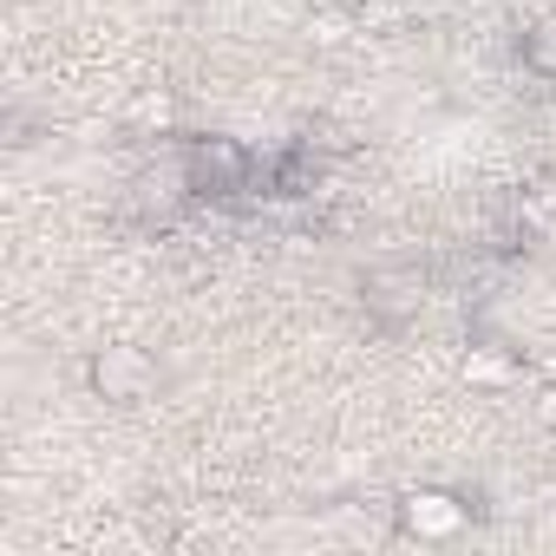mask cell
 Wrapping results in <instances>:
<instances>
[{
    "label": "cell",
    "instance_id": "cell-1",
    "mask_svg": "<svg viewBox=\"0 0 556 556\" xmlns=\"http://www.w3.org/2000/svg\"><path fill=\"white\" fill-rule=\"evenodd\" d=\"M177 157H184V177H190V197L197 203H242V197H255L262 157L242 138H223V131L177 138Z\"/></svg>",
    "mask_w": 556,
    "mask_h": 556
},
{
    "label": "cell",
    "instance_id": "cell-2",
    "mask_svg": "<svg viewBox=\"0 0 556 556\" xmlns=\"http://www.w3.org/2000/svg\"><path fill=\"white\" fill-rule=\"evenodd\" d=\"M86 387H92V400H105V406H138V400H151V393L164 387V367H157V354L138 348V341H105V348H92V361H86Z\"/></svg>",
    "mask_w": 556,
    "mask_h": 556
},
{
    "label": "cell",
    "instance_id": "cell-3",
    "mask_svg": "<svg viewBox=\"0 0 556 556\" xmlns=\"http://www.w3.org/2000/svg\"><path fill=\"white\" fill-rule=\"evenodd\" d=\"M393 523L413 543H452V536H465L478 523V497L471 491H445V484H419V491H406L393 504Z\"/></svg>",
    "mask_w": 556,
    "mask_h": 556
},
{
    "label": "cell",
    "instance_id": "cell-4",
    "mask_svg": "<svg viewBox=\"0 0 556 556\" xmlns=\"http://www.w3.org/2000/svg\"><path fill=\"white\" fill-rule=\"evenodd\" d=\"M361 302L380 328H406L419 308H426V268H406V262H387L374 268L367 282H361Z\"/></svg>",
    "mask_w": 556,
    "mask_h": 556
},
{
    "label": "cell",
    "instance_id": "cell-5",
    "mask_svg": "<svg viewBox=\"0 0 556 556\" xmlns=\"http://www.w3.org/2000/svg\"><path fill=\"white\" fill-rule=\"evenodd\" d=\"M465 380L484 387V393H504V387L523 380V361H517V348H504V341H471V354H465Z\"/></svg>",
    "mask_w": 556,
    "mask_h": 556
},
{
    "label": "cell",
    "instance_id": "cell-6",
    "mask_svg": "<svg viewBox=\"0 0 556 556\" xmlns=\"http://www.w3.org/2000/svg\"><path fill=\"white\" fill-rule=\"evenodd\" d=\"M517 53H523V66H530L536 79H556V14H549V21H536V27H523Z\"/></svg>",
    "mask_w": 556,
    "mask_h": 556
},
{
    "label": "cell",
    "instance_id": "cell-7",
    "mask_svg": "<svg viewBox=\"0 0 556 556\" xmlns=\"http://www.w3.org/2000/svg\"><path fill=\"white\" fill-rule=\"evenodd\" d=\"M406 14H413V0H361V8H354L361 34H387V27H400Z\"/></svg>",
    "mask_w": 556,
    "mask_h": 556
},
{
    "label": "cell",
    "instance_id": "cell-8",
    "mask_svg": "<svg viewBox=\"0 0 556 556\" xmlns=\"http://www.w3.org/2000/svg\"><path fill=\"white\" fill-rule=\"evenodd\" d=\"M131 125H157V131H164V125H170V99H164V92H144V99L131 105Z\"/></svg>",
    "mask_w": 556,
    "mask_h": 556
},
{
    "label": "cell",
    "instance_id": "cell-9",
    "mask_svg": "<svg viewBox=\"0 0 556 556\" xmlns=\"http://www.w3.org/2000/svg\"><path fill=\"white\" fill-rule=\"evenodd\" d=\"M530 413H536V426H543V432H556V380H549V387H536Z\"/></svg>",
    "mask_w": 556,
    "mask_h": 556
}]
</instances>
